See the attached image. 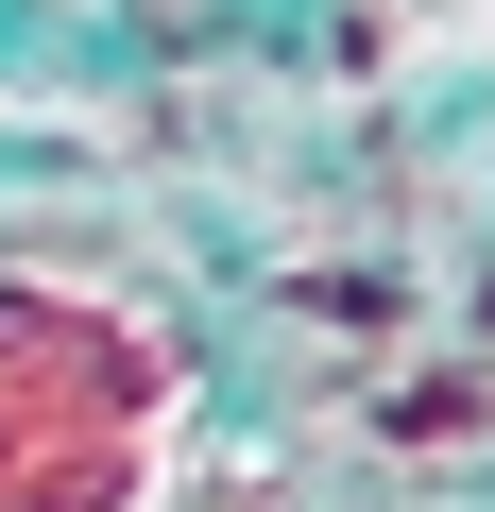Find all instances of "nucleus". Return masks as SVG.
<instances>
[{
  "mask_svg": "<svg viewBox=\"0 0 495 512\" xmlns=\"http://www.w3.org/2000/svg\"><path fill=\"white\" fill-rule=\"evenodd\" d=\"M205 461V376L171 308L69 256H0V512H171Z\"/></svg>",
  "mask_w": 495,
  "mask_h": 512,
  "instance_id": "obj_1",
  "label": "nucleus"
}]
</instances>
